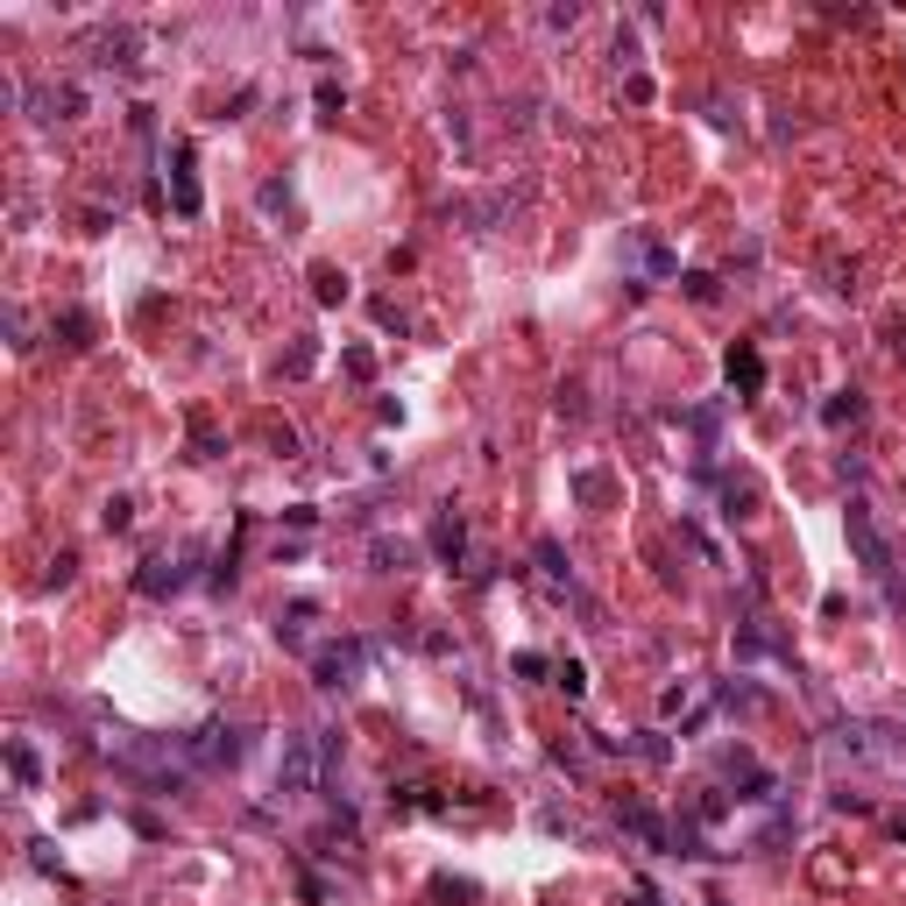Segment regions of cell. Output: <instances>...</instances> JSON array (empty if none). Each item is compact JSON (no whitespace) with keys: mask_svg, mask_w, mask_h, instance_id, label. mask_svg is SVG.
I'll list each match as a JSON object with an SVG mask.
<instances>
[{"mask_svg":"<svg viewBox=\"0 0 906 906\" xmlns=\"http://www.w3.org/2000/svg\"><path fill=\"white\" fill-rule=\"evenodd\" d=\"M64 333H71V347H86V333H92V319H86V312H64Z\"/></svg>","mask_w":906,"mask_h":906,"instance_id":"cell-15","label":"cell"},{"mask_svg":"<svg viewBox=\"0 0 906 906\" xmlns=\"http://www.w3.org/2000/svg\"><path fill=\"white\" fill-rule=\"evenodd\" d=\"M432 552L439 560H460V552H468V525H460V517H439L432 525Z\"/></svg>","mask_w":906,"mask_h":906,"instance_id":"cell-6","label":"cell"},{"mask_svg":"<svg viewBox=\"0 0 906 906\" xmlns=\"http://www.w3.org/2000/svg\"><path fill=\"white\" fill-rule=\"evenodd\" d=\"M312 283H319V305H340L347 298V277H333V269H319Z\"/></svg>","mask_w":906,"mask_h":906,"instance_id":"cell-11","label":"cell"},{"mask_svg":"<svg viewBox=\"0 0 906 906\" xmlns=\"http://www.w3.org/2000/svg\"><path fill=\"white\" fill-rule=\"evenodd\" d=\"M178 581H185V574L170 567V560H149V574H142V581H135V588H142V595H170Z\"/></svg>","mask_w":906,"mask_h":906,"instance_id":"cell-9","label":"cell"},{"mask_svg":"<svg viewBox=\"0 0 906 906\" xmlns=\"http://www.w3.org/2000/svg\"><path fill=\"white\" fill-rule=\"evenodd\" d=\"M170 199H178V213H199V185H191V149H178V170H170Z\"/></svg>","mask_w":906,"mask_h":906,"instance_id":"cell-7","label":"cell"},{"mask_svg":"<svg viewBox=\"0 0 906 906\" xmlns=\"http://www.w3.org/2000/svg\"><path fill=\"white\" fill-rule=\"evenodd\" d=\"M893 828H899V836H906V815H899V822H893Z\"/></svg>","mask_w":906,"mask_h":906,"instance_id":"cell-16","label":"cell"},{"mask_svg":"<svg viewBox=\"0 0 906 906\" xmlns=\"http://www.w3.org/2000/svg\"><path fill=\"white\" fill-rule=\"evenodd\" d=\"M729 382H737V397H758V390H765V361H758V347H729Z\"/></svg>","mask_w":906,"mask_h":906,"instance_id":"cell-5","label":"cell"},{"mask_svg":"<svg viewBox=\"0 0 906 906\" xmlns=\"http://www.w3.org/2000/svg\"><path fill=\"white\" fill-rule=\"evenodd\" d=\"M404 560H411V546H390V538H376V567H382V574H397Z\"/></svg>","mask_w":906,"mask_h":906,"instance_id":"cell-10","label":"cell"},{"mask_svg":"<svg viewBox=\"0 0 906 906\" xmlns=\"http://www.w3.org/2000/svg\"><path fill=\"white\" fill-rule=\"evenodd\" d=\"M843 418H857V390H843L836 404H828V426H843Z\"/></svg>","mask_w":906,"mask_h":906,"instance_id":"cell-14","label":"cell"},{"mask_svg":"<svg viewBox=\"0 0 906 906\" xmlns=\"http://www.w3.org/2000/svg\"><path fill=\"white\" fill-rule=\"evenodd\" d=\"M361 673V645H326L319 651V687H347Z\"/></svg>","mask_w":906,"mask_h":906,"instance_id":"cell-4","label":"cell"},{"mask_svg":"<svg viewBox=\"0 0 906 906\" xmlns=\"http://www.w3.org/2000/svg\"><path fill=\"white\" fill-rule=\"evenodd\" d=\"M312 786H319V737H283L277 794H312Z\"/></svg>","mask_w":906,"mask_h":906,"instance_id":"cell-2","label":"cell"},{"mask_svg":"<svg viewBox=\"0 0 906 906\" xmlns=\"http://www.w3.org/2000/svg\"><path fill=\"white\" fill-rule=\"evenodd\" d=\"M128 517H135V510H128V504H121V496H113V504H107V510H100V525H107V531H128Z\"/></svg>","mask_w":906,"mask_h":906,"instance_id":"cell-12","label":"cell"},{"mask_svg":"<svg viewBox=\"0 0 906 906\" xmlns=\"http://www.w3.org/2000/svg\"><path fill=\"white\" fill-rule=\"evenodd\" d=\"M560 687H567V694H588V673H581V659H567V666H560Z\"/></svg>","mask_w":906,"mask_h":906,"instance_id":"cell-13","label":"cell"},{"mask_svg":"<svg viewBox=\"0 0 906 906\" xmlns=\"http://www.w3.org/2000/svg\"><path fill=\"white\" fill-rule=\"evenodd\" d=\"M843 538H850L857 567L872 574V581H885V574H893V552H885V538H878V525H872V510H864V504L843 510Z\"/></svg>","mask_w":906,"mask_h":906,"instance_id":"cell-1","label":"cell"},{"mask_svg":"<svg viewBox=\"0 0 906 906\" xmlns=\"http://www.w3.org/2000/svg\"><path fill=\"white\" fill-rule=\"evenodd\" d=\"M8 773H14V786H29V794L43 786V765H36V750H29V744H8Z\"/></svg>","mask_w":906,"mask_h":906,"instance_id":"cell-8","label":"cell"},{"mask_svg":"<svg viewBox=\"0 0 906 906\" xmlns=\"http://www.w3.org/2000/svg\"><path fill=\"white\" fill-rule=\"evenodd\" d=\"M191 758H199V765H235L241 758V737H235V729H220V723H206L199 737H191Z\"/></svg>","mask_w":906,"mask_h":906,"instance_id":"cell-3","label":"cell"}]
</instances>
